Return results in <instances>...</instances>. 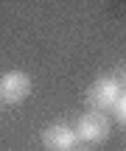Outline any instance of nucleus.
I'll list each match as a JSON object with an SVG mask.
<instances>
[{
  "label": "nucleus",
  "instance_id": "obj_1",
  "mask_svg": "<svg viewBox=\"0 0 126 151\" xmlns=\"http://www.w3.org/2000/svg\"><path fill=\"white\" fill-rule=\"evenodd\" d=\"M73 129H76V137L84 143H104L112 132V123L101 109H90V112H84L78 118V123Z\"/></svg>",
  "mask_w": 126,
  "mask_h": 151
},
{
  "label": "nucleus",
  "instance_id": "obj_2",
  "mask_svg": "<svg viewBox=\"0 0 126 151\" xmlns=\"http://www.w3.org/2000/svg\"><path fill=\"white\" fill-rule=\"evenodd\" d=\"M31 95V76L22 70H9L0 76V104L17 106Z\"/></svg>",
  "mask_w": 126,
  "mask_h": 151
},
{
  "label": "nucleus",
  "instance_id": "obj_3",
  "mask_svg": "<svg viewBox=\"0 0 126 151\" xmlns=\"http://www.w3.org/2000/svg\"><path fill=\"white\" fill-rule=\"evenodd\" d=\"M118 98H121V84H118V78H112V76L98 78V81L87 90V101H90V106H93V109L115 106Z\"/></svg>",
  "mask_w": 126,
  "mask_h": 151
},
{
  "label": "nucleus",
  "instance_id": "obj_4",
  "mask_svg": "<svg viewBox=\"0 0 126 151\" xmlns=\"http://www.w3.org/2000/svg\"><path fill=\"white\" fill-rule=\"evenodd\" d=\"M76 143V129L67 123H50L48 129H42V146L48 151H73Z\"/></svg>",
  "mask_w": 126,
  "mask_h": 151
},
{
  "label": "nucleus",
  "instance_id": "obj_5",
  "mask_svg": "<svg viewBox=\"0 0 126 151\" xmlns=\"http://www.w3.org/2000/svg\"><path fill=\"white\" fill-rule=\"evenodd\" d=\"M115 118H118V123L121 126H126V92H121V98H118L115 101Z\"/></svg>",
  "mask_w": 126,
  "mask_h": 151
},
{
  "label": "nucleus",
  "instance_id": "obj_6",
  "mask_svg": "<svg viewBox=\"0 0 126 151\" xmlns=\"http://www.w3.org/2000/svg\"><path fill=\"white\" fill-rule=\"evenodd\" d=\"M115 78H118V84H121V90H126V67H123V70L115 76Z\"/></svg>",
  "mask_w": 126,
  "mask_h": 151
},
{
  "label": "nucleus",
  "instance_id": "obj_7",
  "mask_svg": "<svg viewBox=\"0 0 126 151\" xmlns=\"http://www.w3.org/2000/svg\"><path fill=\"white\" fill-rule=\"evenodd\" d=\"M73 151H84V148H73Z\"/></svg>",
  "mask_w": 126,
  "mask_h": 151
}]
</instances>
